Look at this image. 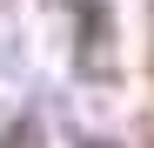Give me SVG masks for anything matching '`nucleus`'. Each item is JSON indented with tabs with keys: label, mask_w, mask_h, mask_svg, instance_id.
<instances>
[{
	"label": "nucleus",
	"mask_w": 154,
	"mask_h": 148,
	"mask_svg": "<svg viewBox=\"0 0 154 148\" xmlns=\"http://www.w3.org/2000/svg\"><path fill=\"white\" fill-rule=\"evenodd\" d=\"M7 148H34V121H20V128L7 135Z\"/></svg>",
	"instance_id": "f257e3e1"
}]
</instances>
